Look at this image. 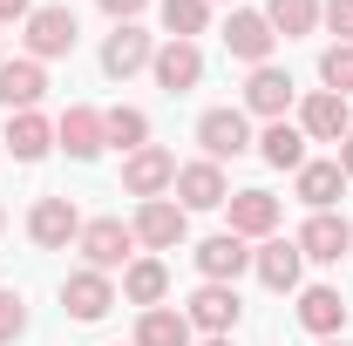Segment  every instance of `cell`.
<instances>
[{
    "label": "cell",
    "mask_w": 353,
    "mask_h": 346,
    "mask_svg": "<svg viewBox=\"0 0 353 346\" xmlns=\"http://www.w3.org/2000/svg\"><path fill=\"white\" fill-rule=\"evenodd\" d=\"M292 176H299V204H312V211H333L340 190H347V170L340 163H306V170H292Z\"/></svg>",
    "instance_id": "d4e9b609"
},
{
    "label": "cell",
    "mask_w": 353,
    "mask_h": 346,
    "mask_svg": "<svg viewBox=\"0 0 353 346\" xmlns=\"http://www.w3.org/2000/svg\"><path fill=\"white\" fill-rule=\"evenodd\" d=\"M21 163H41L48 156V143H54V123L48 116H34V109H21V116H7V136H0Z\"/></svg>",
    "instance_id": "7402d4cb"
},
{
    "label": "cell",
    "mask_w": 353,
    "mask_h": 346,
    "mask_svg": "<svg viewBox=\"0 0 353 346\" xmlns=\"http://www.w3.org/2000/svg\"><path fill=\"white\" fill-rule=\"evenodd\" d=\"M224 48H231L238 61H252V68H265V61H272V48H279V34H272V21H265V14H252V7H238V14L224 21Z\"/></svg>",
    "instance_id": "7c38bea8"
},
{
    "label": "cell",
    "mask_w": 353,
    "mask_h": 346,
    "mask_svg": "<svg viewBox=\"0 0 353 346\" xmlns=\"http://www.w3.org/2000/svg\"><path fill=\"white\" fill-rule=\"evenodd\" d=\"M75 7H34L28 14V61H61L75 54Z\"/></svg>",
    "instance_id": "3957f363"
},
{
    "label": "cell",
    "mask_w": 353,
    "mask_h": 346,
    "mask_svg": "<svg viewBox=\"0 0 353 346\" xmlns=\"http://www.w3.org/2000/svg\"><path fill=\"white\" fill-rule=\"evenodd\" d=\"M41 95H48V68L41 61H0V109H7V116L34 109Z\"/></svg>",
    "instance_id": "44dd1931"
},
{
    "label": "cell",
    "mask_w": 353,
    "mask_h": 346,
    "mask_svg": "<svg viewBox=\"0 0 353 346\" xmlns=\"http://www.w3.org/2000/svg\"><path fill=\"white\" fill-rule=\"evenodd\" d=\"M136 245H150V252H176L183 238H190V211L176 204V197H150V204H136Z\"/></svg>",
    "instance_id": "7a4b0ae2"
},
{
    "label": "cell",
    "mask_w": 353,
    "mask_h": 346,
    "mask_svg": "<svg viewBox=\"0 0 353 346\" xmlns=\"http://www.w3.org/2000/svg\"><path fill=\"white\" fill-rule=\"evenodd\" d=\"M102 136H109V143H116V150H143V143H150V116H143V109H109V116H102Z\"/></svg>",
    "instance_id": "83f0119b"
},
{
    "label": "cell",
    "mask_w": 353,
    "mask_h": 346,
    "mask_svg": "<svg viewBox=\"0 0 353 346\" xmlns=\"http://www.w3.org/2000/svg\"><path fill=\"white\" fill-rule=\"evenodd\" d=\"M170 183H176V156H170V150L143 143L136 156H123V190H130V197H143V204H150V197H163Z\"/></svg>",
    "instance_id": "52a82bcc"
},
{
    "label": "cell",
    "mask_w": 353,
    "mask_h": 346,
    "mask_svg": "<svg viewBox=\"0 0 353 346\" xmlns=\"http://www.w3.org/2000/svg\"><path fill=\"white\" fill-rule=\"evenodd\" d=\"M285 109H292V75L285 68H252V82H245V116H265V123H285Z\"/></svg>",
    "instance_id": "9a60e30c"
},
{
    "label": "cell",
    "mask_w": 353,
    "mask_h": 346,
    "mask_svg": "<svg viewBox=\"0 0 353 346\" xmlns=\"http://www.w3.org/2000/svg\"><path fill=\"white\" fill-rule=\"evenodd\" d=\"M28 333V305H21V292H0V346H14Z\"/></svg>",
    "instance_id": "4dcf8cb0"
},
{
    "label": "cell",
    "mask_w": 353,
    "mask_h": 346,
    "mask_svg": "<svg viewBox=\"0 0 353 346\" xmlns=\"http://www.w3.org/2000/svg\"><path fill=\"white\" fill-rule=\"evenodd\" d=\"M238 312H245V299H238V285H197L190 292V305H183V319H190V333H204V340H218V333H231L238 326Z\"/></svg>",
    "instance_id": "277c9868"
},
{
    "label": "cell",
    "mask_w": 353,
    "mask_h": 346,
    "mask_svg": "<svg viewBox=\"0 0 353 346\" xmlns=\"http://www.w3.org/2000/svg\"><path fill=\"white\" fill-rule=\"evenodd\" d=\"M319 346H347V340H319Z\"/></svg>",
    "instance_id": "8d00e7d4"
},
{
    "label": "cell",
    "mask_w": 353,
    "mask_h": 346,
    "mask_svg": "<svg viewBox=\"0 0 353 346\" xmlns=\"http://www.w3.org/2000/svg\"><path fill=\"white\" fill-rule=\"evenodd\" d=\"M259 156L272 170H306V130H299V123H265Z\"/></svg>",
    "instance_id": "cb8c5ba5"
},
{
    "label": "cell",
    "mask_w": 353,
    "mask_h": 346,
    "mask_svg": "<svg viewBox=\"0 0 353 346\" xmlns=\"http://www.w3.org/2000/svg\"><path fill=\"white\" fill-rule=\"evenodd\" d=\"M319 21H326V28L353 48V0H319Z\"/></svg>",
    "instance_id": "1f68e13d"
},
{
    "label": "cell",
    "mask_w": 353,
    "mask_h": 346,
    "mask_svg": "<svg viewBox=\"0 0 353 346\" xmlns=\"http://www.w3.org/2000/svg\"><path fill=\"white\" fill-rule=\"evenodd\" d=\"M0 231H7V211H0Z\"/></svg>",
    "instance_id": "74e56055"
},
{
    "label": "cell",
    "mask_w": 353,
    "mask_h": 346,
    "mask_svg": "<svg viewBox=\"0 0 353 346\" xmlns=\"http://www.w3.org/2000/svg\"><path fill=\"white\" fill-rule=\"evenodd\" d=\"M61 305H68V319H82V326H95L109 305H116V285H109V272H68L61 278Z\"/></svg>",
    "instance_id": "ba28073f"
},
{
    "label": "cell",
    "mask_w": 353,
    "mask_h": 346,
    "mask_svg": "<svg viewBox=\"0 0 353 346\" xmlns=\"http://www.w3.org/2000/svg\"><path fill=\"white\" fill-rule=\"evenodd\" d=\"M299 252H306L312 265H340L353 252V224H347V217H333V211H312L306 231H299Z\"/></svg>",
    "instance_id": "5bb4252c"
},
{
    "label": "cell",
    "mask_w": 353,
    "mask_h": 346,
    "mask_svg": "<svg viewBox=\"0 0 353 346\" xmlns=\"http://www.w3.org/2000/svg\"><path fill=\"white\" fill-rule=\"evenodd\" d=\"M136 346H190V319L176 305H150L136 319Z\"/></svg>",
    "instance_id": "484cf974"
},
{
    "label": "cell",
    "mask_w": 353,
    "mask_h": 346,
    "mask_svg": "<svg viewBox=\"0 0 353 346\" xmlns=\"http://www.w3.org/2000/svg\"><path fill=\"white\" fill-rule=\"evenodd\" d=\"M204 21H211V0H163V28H170V41H197Z\"/></svg>",
    "instance_id": "f1b7e54d"
},
{
    "label": "cell",
    "mask_w": 353,
    "mask_h": 346,
    "mask_svg": "<svg viewBox=\"0 0 353 346\" xmlns=\"http://www.w3.org/2000/svg\"><path fill=\"white\" fill-rule=\"evenodd\" d=\"M54 143L75 156V163H88V156H102V116L88 109V102H75V109H61V123H54Z\"/></svg>",
    "instance_id": "ffe728a7"
},
{
    "label": "cell",
    "mask_w": 353,
    "mask_h": 346,
    "mask_svg": "<svg viewBox=\"0 0 353 346\" xmlns=\"http://www.w3.org/2000/svg\"><path fill=\"white\" fill-rule=\"evenodd\" d=\"M150 75H157V88H170V95H190V88L204 82V54H197V41H163L157 54H150Z\"/></svg>",
    "instance_id": "9c48e42d"
},
{
    "label": "cell",
    "mask_w": 353,
    "mask_h": 346,
    "mask_svg": "<svg viewBox=\"0 0 353 346\" xmlns=\"http://www.w3.org/2000/svg\"><path fill=\"white\" fill-rule=\"evenodd\" d=\"M204 346H231V333H218V340H204Z\"/></svg>",
    "instance_id": "d590c367"
},
{
    "label": "cell",
    "mask_w": 353,
    "mask_h": 346,
    "mask_svg": "<svg viewBox=\"0 0 353 346\" xmlns=\"http://www.w3.org/2000/svg\"><path fill=\"white\" fill-rule=\"evenodd\" d=\"M299 326H306L312 340H340L347 333V299L333 285H306L299 292Z\"/></svg>",
    "instance_id": "ac0fdd59"
},
{
    "label": "cell",
    "mask_w": 353,
    "mask_h": 346,
    "mask_svg": "<svg viewBox=\"0 0 353 346\" xmlns=\"http://www.w3.org/2000/svg\"><path fill=\"white\" fill-rule=\"evenodd\" d=\"M28 238H34L41 252L75 245V238H82V217H75V204H68V197H41V204L28 211Z\"/></svg>",
    "instance_id": "8fae6325"
},
{
    "label": "cell",
    "mask_w": 353,
    "mask_h": 346,
    "mask_svg": "<svg viewBox=\"0 0 353 346\" xmlns=\"http://www.w3.org/2000/svg\"><path fill=\"white\" fill-rule=\"evenodd\" d=\"M75 252H82L88 272H123V265H130V252H136V231L123 224V217H95V224H82Z\"/></svg>",
    "instance_id": "6da1fadb"
},
{
    "label": "cell",
    "mask_w": 353,
    "mask_h": 346,
    "mask_svg": "<svg viewBox=\"0 0 353 346\" xmlns=\"http://www.w3.org/2000/svg\"><path fill=\"white\" fill-rule=\"evenodd\" d=\"M170 190L183 197V211H218L224 197H231V183H224V170L211 163V156H204V163H183Z\"/></svg>",
    "instance_id": "e0dca14e"
},
{
    "label": "cell",
    "mask_w": 353,
    "mask_h": 346,
    "mask_svg": "<svg viewBox=\"0 0 353 346\" xmlns=\"http://www.w3.org/2000/svg\"><path fill=\"white\" fill-rule=\"evenodd\" d=\"M163 292H170V272H163V258H130L123 265V299L130 305H163Z\"/></svg>",
    "instance_id": "603a6c76"
},
{
    "label": "cell",
    "mask_w": 353,
    "mask_h": 346,
    "mask_svg": "<svg viewBox=\"0 0 353 346\" xmlns=\"http://www.w3.org/2000/svg\"><path fill=\"white\" fill-rule=\"evenodd\" d=\"M197 272H204L211 285H238V272H252V245H245L238 231H218V238L197 245Z\"/></svg>",
    "instance_id": "4fadbf2b"
},
{
    "label": "cell",
    "mask_w": 353,
    "mask_h": 346,
    "mask_svg": "<svg viewBox=\"0 0 353 346\" xmlns=\"http://www.w3.org/2000/svg\"><path fill=\"white\" fill-rule=\"evenodd\" d=\"M299 130H306V143H347V136H353L347 95H333V88L306 95V102H299Z\"/></svg>",
    "instance_id": "8992f818"
},
{
    "label": "cell",
    "mask_w": 353,
    "mask_h": 346,
    "mask_svg": "<svg viewBox=\"0 0 353 346\" xmlns=\"http://www.w3.org/2000/svg\"><path fill=\"white\" fill-rule=\"evenodd\" d=\"M150 54H157L150 34H143L136 21H116V34L102 41V75H116V82H123V75H136V68H150Z\"/></svg>",
    "instance_id": "d6986e66"
},
{
    "label": "cell",
    "mask_w": 353,
    "mask_h": 346,
    "mask_svg": "<svg viewBox=\"0 0 353 346\" xmlns=\"http://www.w3.org/2000/svg\"><path fill=\"white\" fill-rule=\"evenodd\" d=\"M95 7H102V14H116V21H136L150 0H95Z\"/></svg>",
    "instance_id": "d6a6232c"
},
{
    "label": "cell",
    "mask_w": 353,
    "mask_h": 346,
    "mask_svg": "<svg viewBox=\"0 0 353 346\" xmlns=\"http://www.w3.org/2000/svg\"><path fill=\"white\" fill-rule=\"evenodd\" d=\"M224 211H231V231L238 238H279V197L272 190H231Z\"/></svg>",
    "instance_id": "2e32d148"
},
{
    "label": "cell",
    "mask_w": 353,
    "mask_h": 346,
    "mask_svg": "<svg viewBox=\"0 0 353 346\" xmlns=\"http://www.w3.org/2000/svg\"><path fill=\"white\" fill-rule=\"evenodd\" d=\"M197 143H204L211 163L245 156V150H252V116H245V109H204V116H197Z\"/></svg>",
    "instance_id": "5b68a950"
},
{
    "label": "cell",
    "mask_w": 353,
    "mask_h": 346,
    "mask_svg": "<svg viewBox=\"0 0 353 346\" xmlns=\"http://www.w3.org/2000/svg\"><path fill=\"white\" fill-rule=\"evenodd\" d=\"M34 14V0H0V21H28Z\"/></svg>",
    "instance_id": "836d02e7"
},
{
    "label": "cell",
    "mask_w": 353,
    "mask_h": 346,
    "mask_svg": "<svg viewBox=\"0 0 353 346\" xmlns=\"http://www.w3.org/2000/svg\"><path fill=\"white\" fill-rule=\"evenodd\" d=\"M265 21H272V34L299 41V34L319 28V0H272V7H265Z\"/></svg>",
    "instance_id": "4316f807"
},
{
    "label": "cell",
    "mask_w": 353,
    "mask_h": 346,
    "mask_svg": "<svg viewBox=\"0 0 353 346\" xmlns=\"http://www.w3.org/2000/svg\"><path fill=\"white\" fill-rule=\"evenodd\" d=\"M319 82L333 88V95H353V48L347 41H333L326 54H319Z\"/></svg>",
    "instance_id": "f546056e"
},
{
    "label": "cell",
    "mask_w": 353,
    "mask_h": 346,
    "mask_svg": "<svg viewBox=\"0 0 353 346\" xmlns=\"http://www.w3.org/2000/svg\"><path fill=\"white\" fill-rule=\"evenodd\" d=\"M252 272H259L272 292H299V272H306V252H299V238H265L259 252H252Z\"/></svg>",
    "instance_id": "30bf717a"
},
{
    "label": "cell",
    "mask_w": 353,
    "mask_h": 346,
    "mask_svg": "<svg viewBox=\"0 0 353 346\" xmlns=\"http://www.w3.org/2000/svg\"><path fill=\"white\" fill-rule=\"evenodd\" d=\"M333 163H340V170H347V183H353V136L340 143V156H333Z\"/></svg>",
    "instance_id": "e575fe53"
}]
</instances>
